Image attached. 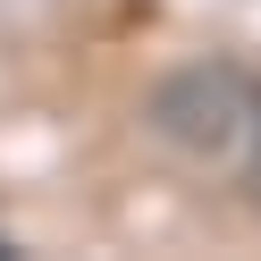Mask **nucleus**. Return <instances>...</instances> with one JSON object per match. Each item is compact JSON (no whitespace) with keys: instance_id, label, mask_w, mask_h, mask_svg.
<instances>
[{"instance_id":"obj_1","label":"nucleus","mask_w":261,"mask_h":261,"mask_svg":"<svg viewBox=\"0 0 261 261\" xmlns=\"http://www.w3.org/2000/svg\"><path fill=\"white\" fill-rule=\"evenodd\" d=\"M160 135L186 160H202L211 177H236L261 194V85L236 68H186L177 85H160L152 101Z\"/></svg>"}]
</instances>
